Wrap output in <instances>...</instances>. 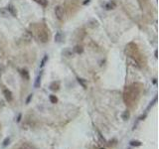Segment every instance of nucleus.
I'll return each instance as SVG.
<instances>
[{
  "label": "nucleus",
  "mask_w": 159,
  "mask_h": 149,
  "mask_svg": "<svg viewBox=\"0 0 159 149\" xmlns=\"http://www.w3.org/2000/svg\"><path fill=\"white\" fill-rule=\"evenodd\" d=\"M139 96V89L138 87H136L135 85H131L128 86L125 92H124V100L126 102V104L128 106H132L134 102H136L137 98Z\"/></svg>",
  "instance_id": "obj_1"
},
{
  "label": "nucleus",
  "mask_w": 159,
  "mask_h": 149,
  "mask_svg": "<svg viewBox=\"0 0 159 149\" xmlns=\"http://www.w3.org/2000/svg\"><path fill=\"white\" fill-rule=\"evenodd\" d=\"M54 12H55L56 17L59 19V20H62V19H63V17H64V9H63L62 6H60V5L56 6Z\"/></svg>",
  "instance_id": "obj_2"
},
{
  "label": "nucleus",
  "mask_w": 159,
  "mask_h": 149,
  "mask_svg": "<svg viewBox=\"0 0 159 149\" xmlns=\"http://www.w3.org/2000/svg\"><path fill=\"white\" fill-rule=\"evenodd\" d=\"M3 95H4V96H5V98H6L7 101H9V102L12 101V99H13V95H12V93H11L10 89L4 88V89H3Z\"/></svg>",
  "instance_id": "obj_3"
},
{
  "label": "nucleus",
  "mask_w": 159,
  "mask_h": 149,
  "mask_svg": "<svg viewBox=\"0 0 159 149\" xmlns=\"http://www.w3.org/2000/svg\"><path fill=\"white\" fill-rule=\"evenodd\" d=\"M7 12L11 15V16H13V17H16L17 16V11H16V8L14 7L12 4H9L8 6H7Z\"/></svg>",
  "instance_id": "obj_4"
},
{
  "label": "nucleus",
  "mask_w": 159,
  "mask_h": 149,
  "mask_svg": "<svg viewBox=\"0 0 159 149\" xmlns=\"http://www.w3.org/2000/svg\"><path fill=\"white\" fill-rule=\"evenodd\" d=\"M18 149H36V147L30 143H28V142H23L19 145Z\"/></svg>",
  "instance_id": "obj_5"
},
{
  "label": "nucleus",
  "mask_w": 159,
  "mask_h": 149,
  "mask_svg": "<svg viewBox=\"0 0 159 149\" xmlns=\"http://www.w3.org/2000/svg\"><path fill=\"white\" fill-rule=\"evenodd\" d=\"M42 74H43V71L40 72V74H38L37 78H36V80H35V83H34V87H35V88H38V87H40V85H41Z\"/></svg>",
  "instance_id": "obj_6"
},
{
  "label": "nucleus",
  "mask_w": 159,
  "mask_h": 149,
  "mask_svg": "<svg viewBox=\"0 0 159 149\" xmlns=\"http://www.w3.org/2000/svg\"><path fill=\"white\" fill-rule=\"evenodd\" d=\"M64 40V34L59 31V32H57L56 35H55V42L56 43H62Z\"/></svg>",
  "instance_id": "obj_7"
},
{
  "label": "nucleus",
  "mask_w": 159,
  "mask_h": 149,
  "mask_svg": "<svg viewBox=\"0 0 159 149\" xmlns=\"http://www.w3.org/2000/svg\"><path fill=\"white\" fill-rule=\"evenodd\" d=\"M22 39H23V41H25L26 43H29V42H31V40H32V34L30 33V32H25L23 35H22Z\"/></svg>",
  "instance_id": "obj_8"
},
{
  "label": "nucleus",
  "mask_w": 159,
  "mask_h": 149,
  "mask_svg": "<svg viewBox=\"0 0 159 149\" xmlns=\"http://www.w3.org/2000/svg\"><path fill=\"white\" fill-rule=\"evenodd\" d=\"M60 88V82H53L50 85V89L53 92H57Z\"/></svg>",
  "instance_id": "obj_9"
},
{
  "label": "nucleus",
  "mask_w": 159,
  "mask_h": 149,
  "mask_svg": "<svg viewBox=\"0 0 159 149\" xmlns=\"http://www.w3.org/2000/svg\"><path fill=\"white\" fill-rule=\"evenodd\" d=\"M21 76H22V78L24 79V80H26V81H29L30 80V76H29V73H28V71L26 70V69H23V70H21Z\"/></svg>",
  "instance_id": "obj_10"
},
{
  "label": "nucleus",
  "mask_w": 159,
  "mask_h": 149,
  "mask_svg": "<svg viewBox=\"0 0 159 149\" xmlns=\"http://www.w3.org/2000/svg\"><path fill=\"white\" fill-rule=\"evenodd\" d=\"M115 6H117V4H115L113 1H109V2H107V3L105 5V8H106V10H111V9H114Z\"/></svg>",
  "instance_id": "obj_11"
},
{
  "label": "nucleus",
  "mask_w": 159,
  "mask_h": 149,
  "mask_svg": "<svg viewBox=\"0 0 159 149\" xmlns=\"http://www.w3.org/2000/svg\"><path fill=\"white\" fill-rule=\"evenodd\" d=\"M8 15H9V13L7 12L6 9H4V8H0V16L3 17V18H7V17H8Z\"/></svg>",
  "instance_id": "obj_12"
},
{
  "label": "nucleus",
  "mask_w": 159,
  "mask_h": 149,
  "mask_svg": "<svg viewBox=\"0 0 159 149\" xmlns=\"http://www.w3.org/2000/svg\"><path fill=\"white\" fill-rule=\"evenodd\" d=\"M74 52L76 53V54H83V52H84V49H83V47L82 46H79V45H78V46H76L75 48H74Z\"/></svg>",
  "instance_id": "obj_13"
},
{
  "label": "nucleus",
  "mask_w": 159,
  "mask_h": 149,
  "mask_svg": "<svg viewBox=\"0 0 159 149\" xmlns=\"http://www.w3.org/2000/svg\"><path fill=\"white\" fill-rule=\"evenodd\" d=\"M48 59H49V57H48V55H45L44 56V58L42 59V61H41V64H40V68H43L45 65H46V63L48 62Z\"/></svg>",
  "instance_id": "obj_14"
},
{
  "label": "nucleus",
  "mask_w": 159,
  "mask_h": 149,
  "mask_svg": "<svg viewBox=\"0 0 159 149\" xmlns=\"http://www.w3.org/2000/svg\"><path fill=\"white\" fill-rule=\"evenodd\" d=\"M129 144H130L131 146H134V147H139V146H141L142 143L140 141H138V140H132V141L129 142Z\"/></svg>",
  "instance_id": "obj_15"
},
{
  "label": "nucleus",
  "mask_w": 159,
  "mask_h": 149,
  "mask_svg": "<svg viewBox=\"0 0 159 149\" xmlns=\"http://www.w3.org/2000/svg\"><path fill=\"white\" fill-rule=\"evenodd\" d=\"M34 1L37 2L38 4H40L41 6H44V7L48 5V1H47V0H34Z\"/></svg>",
  "instance_id": "obj_16"
},
{
  "label": "nucleus",
  "mask_w": 159,
  "mask_h": 149,
  "mask_svg": "<svg viewBox=\"0 0 159 149\" xmlns=\"http://www.w3.org/2000/svg\"><path fill=\"white\" fill-rule=\"evenodd\" d=\"M121 117H122V119H124V120H127V119H128L129 117H130V113H129L128 110H125V111L122 113Z\"/></svg>",
  "instance_id": "obj_17"
},
{
  "label": "nucleus",
  "mask_w": 159,
  "mask_h": 149,
  "mask_svg": "<svg viewBox=\"0 0 159 149\" xmlns=\"http://www.w3.org/2000/svg\"><path fill=\"white\" fill-rule=\"evenodd\" d=\"M49 99H50L51 103H57V102H58V98H57V96H54V95H51V96H49Z\"/></svg>",
  "instance_id": "obj_18"
},
{
  "label": "nucleus",
  "mask_w": 159,
  "mask_h": 149,
  "mask_svg": "<svg viewBox=\"0 0 159 149\" xmlns=\"http://www.w3.org/2000/svg\"><path fill=\"white\" fill-rule=\"evenodd\" d=\"M63 55L66 56V57H73V56H74V54L72 53L71 51H69V50H65V51H63Z\"/></svg>",
  "instance_id": "obj_19"
},
{
  "label": "nucleus",
  "mask_w": 159,
  "mask_h": 149,
  "mask_svg": "<svg viewBox=\"0 0 159 149\" xmlns=\"http://www.w3.org/2000/svg\"><path fill=\"white\" fill-rule=\"evenodd\" d=\"M9 143H10V138H9V137H6V138L3 140V142H2V146H3V147H6V146L9 145Z\"/></svg>",
  "instance_id": "obj_20"
},
{
  "label": "nucleus",
  "mask_w": 159,
  "mask_h": 149,
  "mask_svg": "<svg viewBox=\"0 0 159 149\" xmlns=\"http://www.w3.org/2000/svg\"><path fill=\"white\" fill-rule=\"evenodd\" d=\"M77 80H78V82H79V84H80V85H82L83 87H85V88L86 87V85H85V84L84 83V80H83V79H81V78H78Z\"/></svg>",
  "instance_id": "obj_21"
},
{
  "label": "nucleus",
  "mask_w": 159,
  "mask_h": 149,
  "mask_svg": "<svg viewBox=\"0 0 159 149\" xmlns=\"http://www.w3.org/2000/svg\"><path fill=\"white\" fill-rule=\"evenodd\" d=\"M156 101H157V96H155V97L153 98V100H152V101L150 102V104H149V106L147 107V110H148V109H149V108H150L151 106H154V103H155Z\"/></svg>",
  "instance_id": "obj_22"
},
{
  "label": "nucleus",
  "mask_w": 159,
  "mask_h": 149,
  "mask_svg": "<svg viewBox=\"0 0 159 149\" xmlns=\"http://www.w3.org/2000/svg\"><path fill=\"white\" fill-rule=\"evenodd\" d=\"M32 97H33V94H31V95H29V96H28V97H27V99H26V104L30 103V101H31Z\"/></svg>",
  "instance_id": "obj_23"
},
{
  "label": "nucleus",
  "mask_w": 159,
  "mask_h": 149,
  "mask_svg": "<svg viewBox=\"0 0 159 149\" xmlns=\"http://www.w3.org/2000/svg\"><path fill=\"white\" fill-rule=\"evenodd\" d=\"M21 117H22V114L20 113V114H18V116H17V119H16V120H17V122H20V120H21Z\"/></svg>",
  "instance_id": "obj_24"
},
{
  "label": "nucleus",
  "mask_w": 159,
  "mask_h": 149,
  "mask_svg": "<svg viewBox=\"0 0 159 149\" xmlns=\"http://www.w3.org/2000/svg\"><path fill=\"white\" fill-rule=\"evenodd\" d=\"M90 1H91V0H85V1H84V5H86V4H89L90 3Z\"/></svg>",
  "instance_id": "obj_25"
},
{
  "label": "nucleus",
  "mask_w": 159,
  "mask_h": 149,
  "mask_svg": "<svg viewBox=\"0 0 159 149\" xmlns=\"http://www.w3.org/2000/svg\"><path fill=\"white\" fill-rule=\"evenodd\" d=\"M156 83H157V81H156V79H154V81H153V84H154V85H156Z\"/></svg>",
  "instance_id": "obj_26"
},
{
  "label": "nucleus",
  "mask_w": 159,
  "mask_h": 149,
  "mask_svg": "<svg viewBox=\"0 0 159 149\" xmlns=\"http://www.w3.org/2000/svg\"><path fill=\"white\" fill-rule=\"evenodd\" d=\"M99 149H105V148H99Z\"/></svg>",
  "instance_id": "obj_27"
},
{
  "label": "nucleus",
  "mask_w": 159,
  "mask_h": 149,
  "mask_svg": "<svg viewBox=\"0 0 159 149\" xmlns=\"http://www.w3.org/2000/svg\"><path fill=\"white\" fill-rule=\"evenodd\" d=\"M128 149H130V148H128Z\"/></svg>",
  "instance_id": "obj_28"
}]
</instances>
